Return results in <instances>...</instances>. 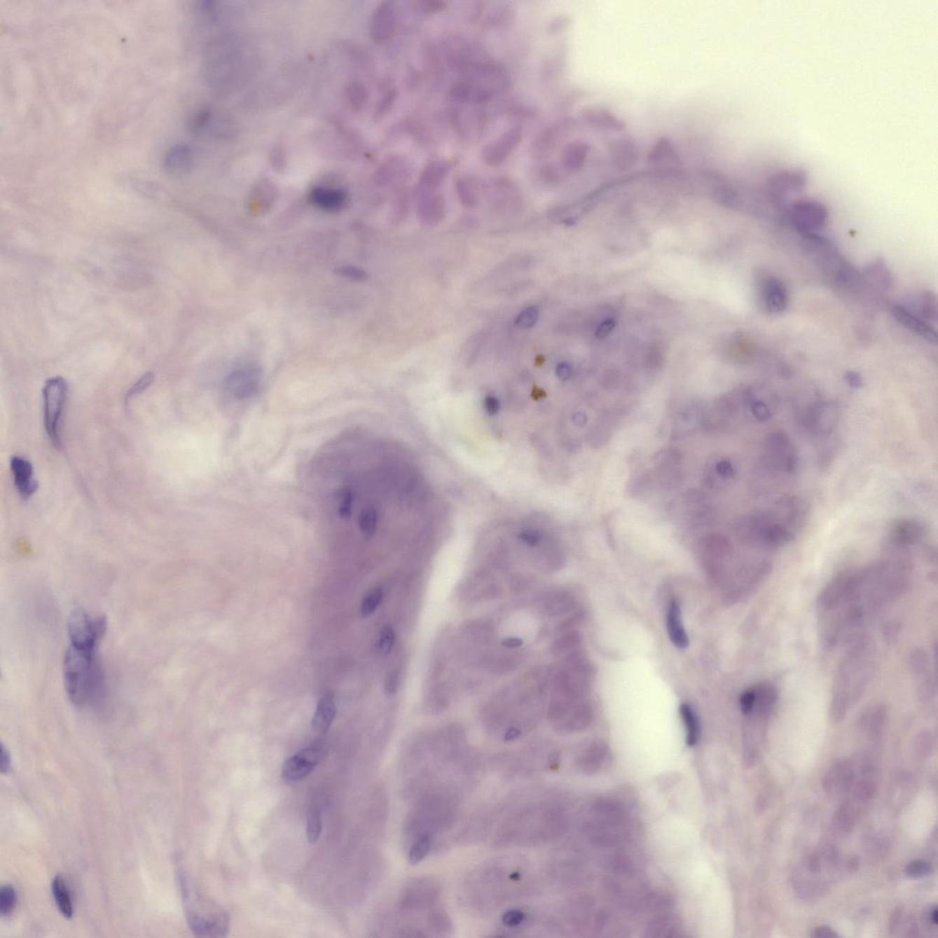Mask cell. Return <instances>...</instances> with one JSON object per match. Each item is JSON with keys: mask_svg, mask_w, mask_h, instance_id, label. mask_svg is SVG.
Listing matches in <instances>:
<instances>
[{"mask_svg": "<svg viewBox=\"0 0 938 938\" xmlns=\"http://www.w3.org/2000/svg\"><path fill=\"white\" fill-rule=\"evenodd\" d=\"M481 832L488 834L494 847H537L558 838L565 820L560 806L540 791L515 794L486 815Z\"/></svg>", "mask_w": 938, "mask_h": 938, "instance_id": "cell-1", "label": "cell"}, {"mask_svg": "<svg viewBox=\"0 0 938 938\" xmlns=\"http://www.w3.org/2000/svg\"><path fill=\"white\" fill-rule=\"evenodd\" d=\"M535 888V877L528 860L520 857H498L470 872L463 883L462 897L474 912L490 915L529 900Z\"/></svg>", "mask_w": 938, "mask_h": 938, "instance_id": "cell-2", "label": "cell"}, {"mask_svg": "<svg viewBox=\"0 0 938 938\" xmlns=\"http://www.w3.org/2000/svg\"><path fill=\"white\" fill-rule=\"evenodd\" d=\"M409 802L403 835L407 859L411 864L415 865L427 859L439 839L455 826L463 798L432 793L422 794Z\"/></svg>", "mask_w": 938, "mask_h": 938, "instance_id": "cell-3", "label": "cell"}, {"mask_svg": "<svg viewBox=\"0 0 938 938\" xmlns=\"http://www.w3.org/2000/svg\"><path fill=\"white\" fill-rule=\"evenodd\" d=\"M397 930L404 937H446L452 921L442 900V886L431 877L408 881L399 896Z\"/></svg>", "mask_w": 938, "mask_h": 938, "instance_id": "cell-4", "label": "cell"}, {"mask_svg": "<svg viewBox=\"0 0 938 938\" xmlns=\"http://www.w3.org/2000/svg\"><path fill=\"white\" fill-rule=\"evenodd\" d=\"M846 651L834 679L829 715L841 722L860 701L874 675L876 651L874 641L857 633L845 642Z\"/></svg>", "mask_w": 938, "mask_h": 938, "instance_id": "cell-5", "label": "cell"}, {"mask_svg": "<svg viewBox=\"0 0 938 938\" xmlns=\"http://www.w3.org/2000/svg\"><path fill=\"white\" fill-rule=\"evenodd\" d=\"M65 690L79 708L94 707L105 695V677L95 650L70 645L64 659Z\"/></svg>", "mask_w": 938, "mask_h": 938, "instance_id": "cell-6", "label": "cell"}, {"mask_svg": "<svg viewBox=\"0 0 938 938\" xmlns=\"http://www.w3.org/2000/svg\"><path fill=\"white\" fill-rule=\"evenodd\" d=\"M762 464L773 475H796L799 458L796 446L784 431L770 433L762 448Z\"/></svg>", "mask_w": 938, "mask_h": 938, "instance_id": "cell-7", "label": "cell"}, {"mask_svg": "<svg viewBox=\"0 0 938 938\" xmlns=\"http://www.w3.org/2000/svg\"><path fill=\"white\" fill-rule=\"evenodd\" d=\"M68 385L62 377L48 380L43 387V424L48 437L56 448H61V425L67 406Z\"/></svg>", "mask_w": 938, "mask_h": 938, "instance_id": "cell-8", "label": "cell"}, {"mask_svg": "<svg viewBox=\"0 0 938 938\" xmlns=\"http://www.w3.org/2000/svg\"><path fill=\"white\" fill-rule=\"evenodd\" d=\"M841 415V407L835 401H815L799 410L797 419L809 434L826 437L838 427Z\"/></svg>", "mask_w": 938, "mask_h": 938, "instance_id": "cell-9", "label": "cell"}, {"mask_svg": "<svg viewBox=\"0 0 938 938\" xmlns=\"http://www.w3.org/2000/svg\"><path fill=\"white\" fill-rule=\"evenodd\" d=\"M106 628L105 617L89 615L85 610L77 607L71 613L68 621L71 645L97 650L98 643L105 635Z\"/></svg>", "mask_w": 938, "mask_h": 938, "instance_id": "cell-10", "label": "cell"}, {"mask_svg": "<svg viewBox=\"0 0 938 938\" xmlns=\"http://www.w3.org/2000/svg\"><path fill=\"white\" fill-rule=\"evenodd\" d=\"M792 224L803 235L815 234L827 225L829 211L822 202L802 199L793 202L787 210Z\"/></svg>", "mask_w": 938, "mask_h": 938, "instance_id": "cell-11", "label": "cell"}, {"mask_svg": "<svg viewBox=\"0 0 938 938\" xmlns=\"http://www.w3.org/2000/svg\"><path fill=\"white\" fill-rule=\"evenodd\" d=\"M808 183L802 169H784L774 172L766 181V196L773 204L781 205L791 193L800 192Z\"/></svg>", "mask_w": 938, "mask_h": 938, "instance_id": "cell-12", "label": "cell"}, {"mask_svg": "<svg viewBox=\"0 0 938 938\" xmlns=\"http://www.w3.org/2000/svg\"><path fill=\"white\" fill-rule=\"evenodd\" d=\"M323 757V750L317 747L300 750L284 762L282 768V779L286 784L303 781L317 767Z\"/></svg>", "mask_w": 938, "mask_h": 938, "instance_id": "cell-13", "label": "cell"}, {"mask_svg": "<svg viewBox=\"0 0 938 938\" xmlns=\"http://www.w3.org/2000/svg\"><path fill=\"white\" fill-rule=\"evenodd\" d=\"M522 130L519 127L508 130L499 139L485 146L482 150V160L488 166L493 168L502 165L522 142Z\"/></svg>", "mask_w": 938, "mask_h": 938, "instance_id": "cell-14", "label": "cell"}, {"mask_svg": "<svg viewBox=\"0 0 938 938\" xmlns=\"http://www.w3.org/2000/svg\"><path fill=\"white\" fill-rule=\"evenodd\" d=\"M261 372L255 368H244L232 372L226 378L225 387L229 394L237 399L251 397L261 385Z\"/></svg>", "mask_w": 938, "mask_h": 938, "instance_id": "cell-15", "label": "cell"}, {"mask_svg": "<svg viewBox=\"0 0 938 938\" xmlns=\"http://www.w3.org/2000/svg\"><path fill=\"white\" fill-rule=\"evenodd\" d=\"M925 534L924 524L915 519H899L892 523L889 540L897 550L915 546Z\"/></svg>", "mask_w": 938, "mask_h": 938, "instance_id": "cell-16", "label": "cell"}, {"mask_svg": "<svg viewBox=\"0 0 938 938\" xmlns=\"http://www.w3.org/2000/svg\"><path fill=\"white\" fill-rule=\"evenodd\" d=\"M11 470L15 488L20 498L31 499L37 492L39 486L31 461L22 455H13L11 458Z\"/></svg>", "mask_w": 938, "mask_h": 938, "instance_id": "cell-17", "label": "cell"}, {"mask_svg": "<svg viewBox=\"0 0 938 938\" xmlns=\"http://www.w3.org/2000/svg\"><path fill=\"white\" fill-rule=\"evenodd\" d=\"M397 25V12L392 2H381L372 14L371 34L376 41H385L394 34Z\"/></svg>", "mask_w": 938, "mask_h": 938, "instance_id": "cell-18", "label": "cell"}, {"mask_svg": "<svg viewBox=\"0 0 938 938\" xmlns=\"http://www.w3.org/2000/svg\"><path fill=\"white\" fill-rule=\"evenodd\" d=\"M892 314L895 320L899 324L904 326L905 329L910 330L911 332L919 336L920 338L925 339L930 344L937 345V330L928 324L927 321L922 319L913 312L904 308L903 305H895L892 309Z\"/></svg>", "mask_w": 938, "mask_h": 938, "instance_id": "cell-19", "label": "cell"}, {"mask_svg": "<svg viewBox=\"0 0 938 938\" xmlns=\"http://www.w3.org/2000/svg\"><path fill=\"white\" fill-rule=\"evenodd\" d=\"M193 165V151L186 144L172 146L167 151L163 159V169L171 177H184L189 174Z\"/></svg>", "mask_w": 938, "mask_h": 938, "instance_id": "cell-20", "label": "cell"}, {"mask_svg": "<svg viewBox=\"0 0 938 938\" xmlns=\"http://www.w3.org/2000/svg\"><path fill=\"white\" fill-rule=\"evenodd\" d=\"M761 290L764 305L770 314L779 315L785 311L789 296L784 282L775 277H770L765 280Z\"/></svg>", "mask_w": 938, "mask_h": 938, "instance_id": "cell-21", "label": "cell"}, {"mask_svg": "<svg viewBox=\"0 0 938 938\" xmlns=\"http://www.w3.org/2000/svg\"><path fill=\"white\" fill-rule=\"evenodd\" d=\"M309 200L321 210L335 213L345 207L347 195L344 190L335 187L317 186L310 192Z\"/></svg>", "mask_w": 938, "mask_h": 938, "instance_id": "cell-22", "label": "cell"}, {"mask_svg": "<svg viewBox=\"0 0 938 938\" xmlns=\"http://www.w3.org/2000/svg\"><path fill=\"white\" fill-rule=\"evenodd\" d=\"M854 773L848 761H839L827 773L824 782L825 790L833 796L847 793L853 785Z\"/></svg>", "mask_w": 938, "mask_h": 938, "instance_id": "cell-23", "label": "cell"}, {"mask_svg": "<svg viewBox=\"0 0 938 938\" xmlns=\"http://www.w3.org/2000/svg\"><path fill=\"white\" fill-rule=\"evenodd\" d=\"M887 710L883 705H872L864 711L859 720V728L869 740L881 738L885 728Z\"/></svg>", "mask_w": 938, "mask_h": 938, "instance_id": "cell-24", "label": "cell"}, {"mask_svg": "<svg viewBox=\"0 0 938 938\" xmlns=\"http://www.w3.org/2000/svg\"><path fill=\"white\" fill-rule=\"evenodd\" d=\"M667 631L675 647L684 650L689 646V636L684 630L680 606L677 600H672L667 612Z\"/></svg>", "mask_w": 938, "mask_h": 938, "instance_id": "cell-25", "label": "cell"}, {"mask_svg": "<svg viewBox=\"0 0 938 938\" xmlns=\"http://www.w3.org/2000/svg\"><path fill=\"white\" fill-rule=\"evenodd\" d=\"M336 714L335 696L327 693L318 702L317 710L312 719V728L317 733H326L331 726Z\"/></svg>", "mask_w": 938, "mask_h": 938, "instance_id": "cell-26", "label": "cell"}, {"mask_svg": "<svg viewBox=\"0 0 938 938\" xmlns=\"http://www.w3.org/2000/svg\"><path fill=\"white\" fill-rule=\"evenodd\" d=\"M911 308L908 309L910 312H916L917 317L922 318L925 321L937 322V298L930 291H924L913 297L911 301ZM904 306V305H903Z\"/></svg>", "mask_w": 938, "mask_h": 938, "instance_id": "cell-27", "label": "cell"}, {"mask_svg": "<svg viewBox=\"0 0 938 938\" xmlns=\"http://www.w3.org/2000/svg\"><path fill=\"white\" fill-rule=\"evenodd\" d=\"M448 163L441 160H433L428 163L422 170L420 183L422 188L427 190L436 188L448 177Z\"/></svg>", "mask_w": 938, "mask_h": 938, "instance_id": "cell-28", "label": "cell"}, {"mask_svg": "<svg viewBox=\"0 0 938 938\" xmlns=\"http://www.w3.org/2000/svg\"><path fill=\"white\" fill-rule=\"evenodd\" d=\"M52 891L60 912L65 918H71L74 916V906L73 903H71L70 891L61 875H57L53 879Z\"/></svg>", "mask_w": 938, "mask_h": 938, "instance_id": "cell-29", "label": "cell"}, {"mask_svg": "<svg viewBox=\"0 0 938 938\" xmlns=\"http://www.w3.org/2000/svg\"><path fill=\"white\" fill-rule=\"evenodd\" d=\"M864 275L871 284L881 291H888L891 288L892 274L883 261L877 260L869 263L866 267Z\"/></svg>", "mask_w": 938, "mask_h": 938, "instance_id": "cell-30", "label": "cell"}, {"mask_svg": "<svg viewBox=\"0 0 938 938\" xmlns=\"http://www.w3.org/2000/svg\"><path fill=\"white\" fill-rule=\"evenodd\" d=\"M679 711H680L684 728L687 729V743L689 746L696 745L698 741L699 734H701V726H699L698 716L689 704H682Z\"/></svg>", "mask_w": 938, "mask_h": 938, "instance_id": "cell-31", "label": "cell"}, {"mask_svg": "<svg viewBox=\"0 0 938 938\" xmlns=\"http://www.w3.org/2000/svg\"><path fill=\"white\" fill-rule=\"evenodd\" d=\"M409 165L404 158L395 157L389 160L380 167L378 177L382 181H389L396 177H401L404 172H409Z\"/></svg>", "mask_w": 938, "mask_h": 938, "instance_id": "cell-32", "label": "cell"}, {"mask_svg": "<svg viewBox=\"0 0 938 938\" xmlns=\"http://www.w3.org/2000/svg\"><path fill=\"white\" fill-rule=\"evenodd\" d=\"M605 757L606 752H604L602 750H592L584 755L580 760V769L586 773H597L602 767Z\"/></svg>", "mask_w": 938, "mask_h": 938, "instance_id": "cell-33", "label": "cell"}, {"mask_svg": "<svg viewBox=\"0 0 938 938\" xmlns=\"http://www.w3.org/2000/svg\"><path fill=\"white\" fill-rule=\"evenodd\" d=\"M367 90L365 86L359 82L350 83L347 88V98L348 103L354 110H360L364 106L367 101Z\"/></svg>", "mask_w": 938, "mask_h": 938, "instance_id": "cell-34", "label": "cell"}, {"mask_svg": "<svg viewBox=\"0 0 938 938\" xmlns=\"http://www.w3.org/2000/svg\"><path fill=\"white\" fill-rule=\"evenodd\" d=\"M17 904V892L11 885H5L0 890V916H10Z\"/></svg>", "mask_w": 938, "mask_h": 938, "instance_id": "cell-35", "label": "cell"}, {"mask_svg": "<svg viewBox=\"0 0 938 938\" xmlns=\"http://www.w3.org/2000/svg\"><path fill=\"white\" fill-rule=\"evenodd\" d=\"M322 832V820L319 810L312 808L310 810L308 818V829H306V835H308V841L311 844H315L320 839Z\"/></svg>", "mask_w": 938, "mask_h": 938, "instance_id": "cell-36", "label": "cell"}, {"mask_svg": "<svg viewBox=\"0 0 938 938\" xmlns=\"http://www.w3.org/2000/svg\"><path fill=\"white\" fill-rule=\"evenodd\" d=\"M382 598V589L380 588L372 589L371 592H368V594L366 595L364 600H363L361 609H360L362 617L366 618L371 616L380 606Z\"/></svg>", "mask_w": 938, "mask_h": 938, "instance_id": "cell-37", "label": "cell"}, {"mask_svg": "<svg viewBox=\"0 0 938 938\" xmlns=\"http://www.w3.org/2000/svg\"><path fill=\"white\" fill-rule=\"evenodd\" d=\"M457 189L458 195H460L463 204L467 205V207H472L475 205L476 195L471 181L469 179H460L457 183Z\"/></svg>", "mask_w": 938, "mask_h": 938, "instance_id": "cell-38", "label": "cell"}, {"mask_svg": "<svg viewBox=\"0 0 938 938\" xmlns=\"http://www.w3.org/2000/svg\"><path fill=\"white\" fill-rule=\"evenodd\" d=\"M932 872V866L930 863L925 860H913L905 868V874L912 879H919V878L927 877Z\"/></svg>", "mask_w": 938, "mask_h": 938, "instance_id": "cell-39", "label": "cell"}, {"mask_svg": "<svg viewBox=\"0 0 938 938\" xmlns=\"http://www.w3.org/2000/svg\"><path fill=\"white\" fill-rule=\"evenodd\" d=\"M539 318V308L537 306H530L524 309L518 315L515 324L520 329H527L534 326Z\"/></svg>", "mask_w": 938, "mask_h": 938, "instance_id": "cell-40", "label": "cell"}, {"mask_svg": "<svg viewBox=\"0 0 938 938\" xmlns=\"http://www.w3.org/2000/svg\"><path fill=\"white\" fill-rule=\"evenodd\" d=\"M153 380H154V375L153 373H151V372H149V373L143 375L141 379L137 381V382L134 384L132 387H131L130 391L127 392L126 396L127 403V401H130L131 399H133L134 397H136V396L142 394V392H144L146 389H147L149 387H150L151 384H153Z\"/></svg>", "mask_w": 938, "mask_h": 938, "instance_id": "cell-41", "label": "cell"}, {"mask_svg": "<svg viewBox=\"0 0 938 938\" xmlns=\"http://www.w3.org/2000/svg\"><path fill=\"white\" fill-rule=\"evenodd\" d=\"M855 812L851 806L845 805L836 813V823L842 830H848L853 826Z\"/></svg>", "mask_w": 938, "mask_h": 938, "instance_id": "cell-42", "label": "cell"}, {"mask_svg": "<svg viewBox=\"0 0 938 938\" xmlns=\"http://www.w3.org/2000/svg\"><path fill=\"white\" fill-rule=\"evenodd\" d=\"M395 634L391 626L386 625L380 631L379 649L381 654H388L394 645Z\"/></svg>", "mask_w": 938, "mask_h": 938, "instance_id": "cell-43", "label": "cell"}, {"mask_svg": "<svg viewBox=\"0 0 938 938\" xmlns=\"http://www.w3.org/2000/svg\"><path fill=\"white\" fill-rule=\"evenodd\" d=\"M395 91L393 90V89L386 91L385 93H384L376 109L377 117H382V116L385 114L387 110L391 109V106L395 100Z\"/></svg>", "mask_w": 938, "mask_h": 938, "instance_id": "cell-44", "label": "cell"}, {"mask_svg": "<svg viewBox=\"0 0 938 938\" xmlns=\"http://www.w3.org/2000/svg\"><path fill=\"white\" fill-rule=\"evenodd\" d=\"M875 786L869 782H860L855 789V796L860 800H867L874 796Z\"/></svg>", "mask_w": 938, "mask_h": 938, "instance_id": "cell-45", "label": "cell"}, {"mask_svg": "<svg viewBox=\"0 0 938 938\" xmlns=\"http://www.w3.org/2000/svg\"><path fill=\"white\" fill-rule=\"evenodd\" d=\"M716 471L723 478H731L734 476V467L729 461L723 460L717 464Z\"/></svg>", "mask_w": 938, "mask_h": 938, "instance_id": "cell-46", "label": "cell"}, {"mask_svg": "<svg viewBox=\"0 0 938 938\" xmlns=\"http://www.w3.org/2000/svg\"><path fill=\"white\" fill-rule=\"evenodd\" d=\"M844 379L848 387L853 389H860L863 386L862 377L856 371H848L845 374Z\"/></svg>", "mask_w": 938, "mask_h": 938, "instance_id": "cell-47", "label": "cell"}, {"mask_svg": "<svg viewBox=\"0 0 938 938\" xmlns=\"http://www.w3.org/2000/svg\"><path fill=\"white\" fill-rule=\"evenodd\" d=\"M615 320L610 319L604 322V323L601 324L600 327H598L597 332H595V338L598 339L606 338L607 336H609V333L612 332V330L615 329Z\"/></svg>", "mask_w": 938, "mask_h": 938, "instance_id": "cell-48", "label": "cell"}, {"mask_svg": "<svg viewBox=\"0 0 938 938\" xmlns=\"http://www.w3.org/2000/svg\"><path fill=\"white\" fill-rule=\"evenodd\" d=\"M572 372H573V369H572L571 365L567 362L560 363L556 369V376L563 381L570 379Z\"/></svg>", "mask_w": 938, "mask_h": 938, "instance_id": "cell-49", "label": "cell"}, {"mask_svg": "<svg viewBox=\"0 0 938 938\" xmlns=\"http://www.w3.org/2000/svg\"><path fill=\"white\" fill-rule=\"evenodd\" d=\"M836 937H838V934L829 927H818L817 929H815V931L813 932L812 934V937L817 938H832Z\"/></svg>", "mask_w": 938, "mask_h": 938, "instance_id": "cell-50", "label": "cell"}, {"mask_svg": "<svg viewBox=\"0 0 938 938\" xmlns=\"http://www.w3.org/2000/svg\"><path fill=\"white\" fill-rule=\"evenodd\" d=\"M11 759L10 752L5 748L4 744H1V772L8 773L11 769Z\"/></svg>", "mask_w": 938, "mask_h": 938, "instance_id": "cell-51", "label": "cell"}, {"mask_svg": "<svg viewBox=\"0 0 938 938\" xmlns=\"http://www.w3.org/2000/svg\"><path fill=\"white\" fill-rule=\"evenodd\" d=\"M396 689H397V677H396V675L392 674L387 678L385 690L387 694L392 695L396 692Z\"/></svg>", "mask_w": 938, "mask_h": 938, "instance_id": "cell-52", "label": "cell"}, {"mask_svg": "<svg viewBox=\"0 0 938 938\" xmlns=\"http://www.w3.org/2000/svg\"><path fill=\"white\" fill-rule=\"evenodd\" d=\"M485 406H486L488 412H490L491 415L498 413L499 409V401L495 397H488L486 400H485Z\"/></svg>", "mask_w": 938, "mask_h": 938, "instance_id": "cell-53", "label": "cell"}, {"mask_svg": "<svg viewBox=\"0 0 938 938\" xmlns=\"http://www.w3.org/2000/svg\"><path fill=\"white\" fill-rule=\"evenodd\" d=\"M523 644V640L520 638H515V637L514 638L513 637H511V638L503 640L502 642V645L504 646V647L510 649L519 648Z\"/></svg>", "mask_w": 938, "mask_h": 938, "instance_id": "cell-54", "label": "cell"}, {"mask_svg": "<svg viewBox=\"0 0 938 938\" xmlns=\"http://www.w3.org/2000/svg\"><path fill=\"white\" fill-rule=\"evenodd\" d=\"M588 415H586L585 413L577 412L573 415V422L577 427H585L586 422H588Z\"/></svg>", "mask_w": 938, "mask_h": 938, "instance_id": "cell-55", "label": "cell"}, {"mask_svg": "<svg viewBox=\"0 0 938 938\" xmlns=\"http://www.w3.org/2000/svg\"><path fill=\"white\" fill-rule=\"evenodd\" d=\"M930 921H931L932 923H933L934 925H937V922H938V913H937V907H934V909L931 911V913H930Z\"/></svg>", "mask_w": 938, "mask_h": 938, "instance_id": "cell-56", "label": "cell"}]
</instances>
